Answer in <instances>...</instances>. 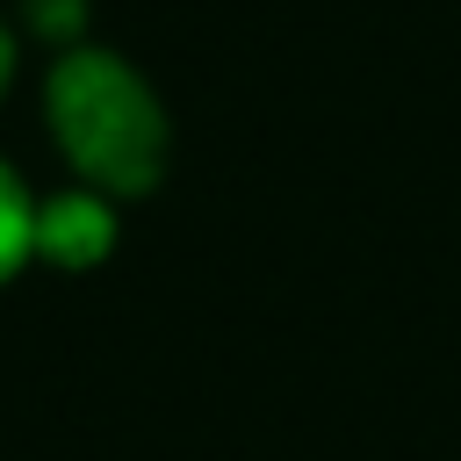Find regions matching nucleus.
Wrapping results in <instances>:
<instances>
[{
    "label": "nucleus",
    "mask_w": 461,
    "mask_h": 461,
    "mask_svg": "<svg viewBox=\"0 0 461 461\" xmlns=\"http://www.w3.org/2000/svg\"><path fill=\"white\" fill-rule=\"evenodd\" d=\"M43 122L79 187L108 202H137L166 180L173 115L158 86L108 43H72L43 72Z\"/></svg>",
    "instance_id": "f257e3e1"
},
{
    "label": "nucleus",
    "mask_w": 461,
    "mask_h": 461,
    "mask_svg": "<svg viewBox=\"0 0 461 461\" xmlns=\"http://www.w3.org/2000/svg\"><path fill=\"white\" fill-rule=\"evenodd\" d=\"M115 238H122V216H115V202L108 194H94V187H58V194H36V259L43 267H58V274H86V267H101L108 252H115Z\"/></svg>",
    "instance_id": "f03ea898"
},
{
    "label": "nucleus",
    "mask_w": 461,
    "mask_h": 461,
    "mask_svg": "<svg viewBox=\"0 0 461 461\" xmlns=\"http://www.w3.org/2000/svg\"><path fill=\"white\" fill-rule=\"evenodd\" d=\"M36 194L22 187V173L0 158V281H14L29 259H36Z\"/></svg>",
    "instance_id": "7ed1b4c3"
},
{
    "label": "nucleus",
    "mask_w": 461,
    "mask_h": 461,
    "mask_svg": "<svg viewBox=\"0 0 461 461\" xmlns=\"http://www.w3.org/2000/svg\"><path fill=\"white\" fill-rule=\"evenodd\" d=\"M22 22L50 43H86V0H22Z\"/></svg>",
    "instance_id": "20e7f679"
},
{
    "label": "nucleus",
    "mask_w": 461,
    "mask_h": 461,
    "mask_svg": "<svg viewBox=\"0 0 461 461\" xmlns=\"http://www.w3.org/2000/svg\"><path fill=\"white\" fill-rule=\"evenodd\" d=\"M14 50H22V43H14V22L0 14V101H7V86H14Z\"/></svg>",
    "instance_id": "39448f33"
}]
</instances>
